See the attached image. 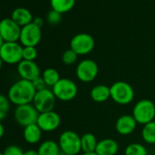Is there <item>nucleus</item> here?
Instances as JSON below:
<instances>
[{"label": "nucleus", "mask_w": 155, "mask_h": 155, "mask_svg": "<svg viewBox=\"0 0 155 155\" xmlns=\"http://www.w3.org/2000/svg\"><path fill=\"white\" fill-rule=\"evenodd\" d=\"M3 64H4V61L2 60L1 57H0V69H1V68H2V66H3Z\"/></svg>", "instance_id": "nucleus-37"}, {"label": "nucleus", "mask_w": 155, "mask_h": 155, "mask_svg": "<svg viewBox=\"0 0 155 155\" xmlns=\"http://www.w3.org/2000/svg\"><path fill=\"white\" fill-rule=\"evenodd\" d=\"M78 57H79V56H78V54L76 52H74L71 48L67 49L62 54V62L67 66L73 65L77 61Z\"/></svg>", "instance_id": "nucleus-27"}, {"label": "nucleus", "mask_w": 155, "mask_h": 155, "mask_svg": "<svg viewBox=\"0 0 155 155\" xmlns=\"http://www.w3.org/2000/svg\"><path fill=\"white\" fill-rule=\"evenodd\" d=\"M41 28L35 25L33 22L21 28L20 44L23 47H36L41 40Z\"/></svg>", "instance_id": "nucleus-11"}, {"label": "nucleus", "mask_w": 155, "mask_h": 155, "mask_svg": "<svg viewBox=\"0 0 155 155\" xmlns=\"http://www.w3.org/2000/svg\"><path fill=\"white\" fill-rule=\"evenodd\" d=\"M124 155H148V150L141 143L132 142L125 148Z\"/></svg>", "instance_id": "nucleus-25"}, {"label": "nucleus", "mask_w": 155, "mask_h": 155, "mask_svg": "<svg viewBox=\"0 0 155 155\" xmlns=\"http://www.w3.org/2000/svg\"><path fill=\"white\" fill-rule=\"evenodd\" d=\"M51 90L57 100L66 102L74 100L79 92L77 84L72 80L67 78H61Z\"/></svg>", "instance_id": "nucleus-5"}, {"label": "nucleus", "mask_w": 155, "mask_h": 155, "mask_svg": "<svg viewBox=\"0 0 155 155\" xmlns=\"http://www.w3.org/2000/svg\"><path fill=\"white\" fill-rule=\"evenodd\" d=\"M21 27L12 18H4L0 21V35L5 42H18L20 38Z\"/></svg>", "instance_id": "nucleus-12"}, {"label": "nucleus", "mask_w": 155, "mask_h": 155, "mask_svg": "<svg viewBox=\"0 0 155 155\" xmlns=\"http://www.w3.org/2000/svg\"><path fill=\"white\" fill-rule=\"evenodd\" d=\"M95 47V40L88 33H79L70 40V48L78 56H85L90 54Z\"/></svg>", "instance_id": "nucleus-8"}, {"label": "nucleus", "mask_w": 155, "mask_h": 155, "mask_svg": "<svg viewBox=\"0 0 155 155\" xmlns=\"http://www.w3.org/2000/svg\"><path fill=\"white\" fill-rule=\"evenodd\" d=\"M138 124L145 125L155 119V104L152 101L143 99L135 103L131 114Z\"/></svg>", "instance_id": "nucleus-4"}, {"label": "nucleus", "mask_w": 155, "mask_h": 155, "mask_svg": "<svg viewBox=\"0 0 155 155\" xmlns=\"http://www.w3.org/2000/svg\"><path fill=\"white\" fill-rule=\"evenodd\" d=\"M36 92L37 91L31 81L21 79L9 88L8 98L11 103L16 106H20L32 103Z\"/></svg>", "instance_id": "nucleus-1"}, {"label": "nucleus", "mask_w": 155, "mask_h": 155, "mask_svg": "<svg viewBox=\"0 0 155 155\" xmlns=\"http://www.w3.org/2000/svg\"><path fill=\"white\" fill-rule=\"evenodd\" d=\"M63 155H68V154H63Z\"/></svg>", "instance_id": "nucleus-39"}, {"label": "nucleus", "mask_w": 155, "mask_h": 155, "mask_svg": "<svg viewBox=\"0 0 155 155\" xmlns=\"http://www.w3.org/2000/svg\"><path fill=\"white\" fill-rule=\"evenodd\" d=\"M5 43V41L3 40V38H2V37H1V35H0V48H1V47L3 46V44Z\"/></svg>", "instance_id": "nucleus-36"}, {"label": "nucleus", "mask_w": 155, "mask_h": 155, "mask_svg": "<svg viewBox=\"0 0 155 155\" xmlns=\"http://www.w3.org/2000/svg\"><path fill=\"white\" fill-rule=\"evenodd\" d=\"M61 123V118L59 114L54 110L39 113L37 124L42 130V131L50 132L56 130Z\"/></svg>", "instance_id": "nucleus-13"}, {"label": "nucleus", "mask_w": 155, "mask_h": 155, "mask_svg": "<svg viewBox=\"0 0 155 155\" xmlns=\"http://www.w3.org/2000/svg\"><path fill=\"white\" fill-rule=\"evenodd\" d=\"M35 25H37L38 27H39V28H42V26H43V19L41 18H34L33 19V21H32Z\"/></svg>", "instance_id": "nucleus-32"}, {"label": "nucleus", "mask_w": 155, "mask_h": 155, "mask_svg": "<svg viewBox=\"0 0 155 155\" xmlns=\"http://www.w3.org/2000/svg\"><path fill=\"white\" fill-rule=\"evenodd\" d=\"M38 115L39 112L31 103L17 106L14 112L16 122L23 128L37 123Z\"/></svg>", "instance_id": "nucleus-7"}, {"label": "nucleus", "mask_w": 155, "mask_h": 155, "mask_svg": "<svg viewBox=\"0 0 155 155\" xmlns=\"http://www.w3.org/2000/svg\"><path fill=\"white\" fill-rule=\"evenodd\" d=\"M141 138L147 144H155V120L143 125L141 129Z\"/></svg>", "instance_id": "nucleus-24"}, {"label": "nucleus", "mask_w": 155, "mask_h": 155, "mask_svg": "<svg viewBox=\"0 0 155 155\" xmlns=\"http://www.w3.org/2000/svg\"><path fill=\"white\" fill-rule=\"evenodd\" d=\"M81 155H98L96 152H82Z\"/></svg>", "instance_id": "nucleus-35"}, {"label": "nucleus", "mask_w": 155, "mask_h": 155, "mask_svg": "<svg viewBox=\"0 0 155 155\" xmlns=\"http://www.w3.org/2000/svg\"><path fill=\"white\" fill-rule=\"evenodd\" d=\"M76 4V0H50V5L53 10L64 14L70 11Z\"/></svg>", "instance_id": "nucleus-22"}, {"label": "nucleus", "mask_w": 155, "mask_h": 155, "mask_svg": "<svg viewBox=\"0 0 155 155\" xmlns=\"http://www.w3.org/2000/svg\"><path fill=\"white\" fill-rule=\"evenodd\" d=\"M119 151V143L111 138L99 140L95 152L98 155H116Z\"/></svg>", "instance_id": "nucleus-16"}, {"label": "nucleus", "mask_w": 155, "mask_h": 155, "mask_svg": "<svg viewBox=\"0 0 155 155\" xmlns=\"http://www.w3.org/2000/svg\"><path fill=\"white\" fill-rule=\"evenodd\" d=\"M11 18L21 28L30 24L34 19L31 12L25 8H18L14 9L11 14Z\"/></svg>", "instance_id": "nucleus-17"}, {"label": "nucleus", "mask_w": 155, "mask_h": 155, "mask_svg": "<svg viewBox=\"0 0 155 155\" xmlns=\"http://www.w3.org/2000/svg\"><path fill=\"white\" fill-rule=\"evenodd\" d=\"M10 101L8 96L0 94V121H2L8 115L10 110Z\"/></svg>", "instance_id": "nucleus-26"}, {"label": "nucleus", "mask_w": 155, "mask_h": 155, "mask_svg": "<svg viewBox=\"0 0 155 155\" xmlns=\"http://www.w3.org/2000/svg\"><path fill=\"white\" fill-rule=\"evenodd\" d=\"M42 130L38 127L37 123L27 126L24 128L23 137L26 142L29 144H36L40 141L42 138Z\"/></svg>", "instance_id": "nucleus-19"}, {"label": "nucleus", "mask_w": 155, "mask_h": 155, "mask_svg": "<svg viewBox=\"0 0 155 155\" xmlns=\"http://www.w3.org/2000/svg\"><path fill=\"white\" fill-rule=\"evenodd\" d=\"M18 73L22 80L33 81L41 76V71L38 65L35 61L22 60L18 64Z\"/></svg>", "instance_id": "nucleus-14"}, {"label": "nucleus", "mask_w": 155, "mask_h": 155, "mask_svg": "<svg viewBox=\"0 0 155 155\" xmlns=\"http://www.w3.org/2000/svg\"><path fill=\"white\" fill-rule=\"evenodd\" d=\"M38 57V50L36 47H23V59L28 61H35Z\"/></svg>", "instance_id": "nucleus-28"}, {"label": "nucleus", "mask_w": 155, "mask_h": 155, "mask_svg": "<svg viewBox=\"0 0 155 155\" xmlns=\"http://www.w3.org/2000/svg\"><path fill=\"white\" fill-rule=\"evenodd\" d=\"M56 101L57 99L52 90L46 88L44 90H41L36 92L32 103L34 107L37 109V110L39 113H42V112L54 110Z\"/></svg>", "instance_id": "nucleus-10"}, {"label": "nucleus", "mask_w": 155, "mask_h": 155, "mask_svg": "<svg viewBox=\"0 0 155 155\" xmlns=\"http://www.w3.org/2000/svg\"><path fill=\"white\" fill-rule=\"evenodd\" d=\"M41 77L44 80L47 87H54L58 81L61 79L59 73L57 69L53 68H46L42 73H41Z\"/></svg>", "instance_id": "nucleus-23"}, {"label": "nucleus", "mask_w": 155, "mask_h": 155, "mask_svg": "<svg viewBox=\"0 0 155 155\" xmlns=\"http://www.w3.org/2000/svg\"><path fill=\"white\" fill-rule=\"evenodd\" d=\"M0 155H4V152H1V151H0Z\"/></svg>", "instance_id": "nucleus-38"}, {"label": "nucleus", "mask_w": 155, "mask_h": 155, "mask_svg": "<svg viewBox=\"0 0 155 155\" xmlns=\"http://www.w3.org/2000/svg\"><path fill=\"white\" fill-rule=\"evenodd\" d=\"M37 150L39 155H60L61 153L58 143L53 140H44Z\"/></svg>", "instance_id": "nucleus-20"}, {"label": "nucleus", "mask_w": 155, "mask_h": 155, "mask_svg": "<svg viewBox=\"0 0 155 155\" xmlns=\"http://www.w3.org/2000/svg\"><path fill=\"white\" fill-rule=\"evenodd\" d=\"M4 134H5V128H4L2 122L0 121V139L4 136Z\"/></svg>", "instance_id": "nucleus-34"}, {"label": "nucleus", "mask_w": 155, "mask_h": 155, "mask_svg": "<svg viewBox=\"0 0 155 155\" xmlns=\"http://www.w3.org/2000/svg\"><path fill=\"white\" fill-rule=\"evenodd\" d=\"M24 155H39L38 150H28L27 151L24 152Z\"/></svg>", "instance_id": "nucleus-33"}, {"label": "nucleus", "mask_w": 155, "mask_h": 155, "mask_svg": "<svg viewBox=\"0 0 155 155\" xmlns=\"http://www.w3.org/2000/svg\"><path fill=\"white\" fill-rule=\"evenodd\" d=\"M32 82V84H33V86H34V88H35V90L37 91H41V90H44V89H46V88H48L47 87V85H46V83H45V81H44V80L42 79V77L40 76V77H38V78H37L36 80H34L33 81H31Z\"/></svg>", "instance_id": "nucleus-31"}, {"label": "nucleus", "mask_w": 155, "mask_h": 155, "mask_svg": "<svg viewBox=\"0 0 155 155\" xmlns=\"http://www.w3.org/2000/svg\"><path fill=\"white\" fill-rule=\"evenodd\" d=\"M99 74V66L93 59L86 58L81 60L76 68L78 80L83 83L92 82Z\"/></svg>", "instance_id": "nucleus-6"}, {"label": "nucleus", "mask_w": 155, "mask_h": 155, "mask_svg": "<svg viewBox=\"0 0 155 155\" xmlns=\"http://www.w3.org/2000/svg\"><path fill=\"white\" fill-rule=\"evenodd\" d=\"M0 57L4 63L18 64L23 60V46L18 42H5L0 48Z\"/></svg>", "instance_id": "nucleus-9"}, {"label": "nucleus", "mask_w": 155, "mask_h": 155, "mask_svg": "<svg viewBox=\"0 0 155 155\" xmlns=\"http://www.w3.org/2000/svg\"><path fill=\"white\" fill-rule=\"evenodd\" d=\"M97 137L91 132H86L81 136V151L82 152H95L98 145Z\"/></svg>", "instance_id": "nucleus-21"}, {"label": "nucleus", "mask_w": 155, "mask_h": 155, "mask_svg": "<svg viewBox=\"0 0 155 155\" xmlns=\"http://www.w3.org/2000/svg\"><path fill=\"white\" fill-rule=\"evenodd\" d=\"M24 152L19 146L12 144L5 149L4 155H24Z\"/></svg>", "instance_id": "nucleus-30"}, {"label": "nucleus", "mask_w": 155, "mask_h": 155, "mask_svg": "<svg viewBox=\"0 0 155 155\" xmlns=\"http://www.w3.org/2000/svg\"><path fill=\"white\" fill-rule=\"evenodd\" d=\"M110 89V99L119 105H129L134 100V90L132 86L126 81H115Z\"/></svg>", "instance_id": "nucleus-3"}, {"label": "nucleus", "mask_w": 155, "mask_h": 155, "mask_svg": "<svg viewBox=\"0 0 155 155\" xmlns=\"http://www.w3.org/2000/svg\"><path fill=\"white\" fill-rule=\"evenodd\" d=\"M61 153L78 155L81 151V137L74 130H64L58 141Z\"/></svg>", "instance_id": "nucleus-2"}, {"label": "nucleus", "mask_w": 155, "mask_h": 155, "mask_svg": "<svg viewBox=\"0 0 155 155\" xmlns=\"http://www.w3.org/2000/svg\"><path fill=\"white\" fill-rule=\"evenodd\" d=\"M61 15L62 14H60V13H58V12L51 9L48 12V16H47L48 22L50 25H57V24H58L60 22V20H61Z\"/></svg>", "instance_id": "nucleus-29"}, {"label": "nucleus", "mask_w": 155, "mask_h": 155, "mask_svg": "<svg viewBox=\"0 0 155 155\" xmlns=\"http://www.w3.org/2000/svg\"><path fill=\"white\" fill-rule=\"evenodd\" d=\"M137 125L138 123L131 114H123L117 119L115 122V130L119 134L127 136L134 132Z\"/></svg>", "instance_id": "nucleus-15"}, {"label": "nucleus", "mask_w": 155, "mask_h": 155, "mask_svg": "<svg viewBox=\"0 0 155 155\" xmlns=\"http://www.w3.org/2000/svg\"><path fill=\"white\" fill-rule=\"evenodd\" d=\"M91 98L97 103H103L110 98V89L104 84H98L91 91Z\"/></svg>", "instance_id": "nucleus-18"}]
</instances>
